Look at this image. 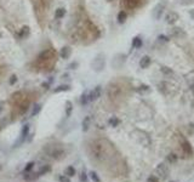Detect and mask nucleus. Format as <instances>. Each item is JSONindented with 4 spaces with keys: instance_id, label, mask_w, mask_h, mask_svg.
I'll use <instances>...</instances> for the list:
<instances>
[{
    "instance_id": "nucleus-1",
    "label": "nucleus",
    "mask_w": 194,
    "mask_h": 182,
    "mask_svg": "<svg viewBox=\"0 0 194 182\" xmlns=\"http://www.w3.org/2000/svg\"><path fill=\"white\" fill-rule=\"evenodd\" d=\"M45 153L51 157V158H54L56 160H61L62 158L66 157V151L63 148V146L61 143H51V144H47L46 147L44 148Z\"/></svg>"
},
{
    "instance_id": "nucleus-2",
    "label": "nucleus",
    "mask_w": 194,
    "mask_h": 182,
    "mask_svg": "<svg viewBox=\"0 0 194 182\" xmlns=\"http://www.w3.org/2000/svg\"><path fill=\"white\" fill-rule=\"evenodd\" d=\"M180 146H181V149H182V152L184 153V155H187V157H193L194 151H193L192 144H190L189 141H188L187 138H184L183 136L180 137Z\"/></svg>"
},
{
    "instance_id": "nucleus-3",
    "label": "nucleus",
    "mask_w": 194,
    "mask_h": 182,
    "mask_svg": "<svg viewBox=\"0 0 194 182\" xmlns=\"http://www.w3.org/2000/svg\"><path fill=\"white\" fill-rule=\"evenodd\" d=\"M28 135H29V125H28V124H26V125L22 127V130H21V135H20L18 140H17V141L15 142L13 147H20V144H22L23 142H26V140H27Z\"/></svg>"
},
{
    "instance_id": "nucleus-4",
    "label": "nucleus",
    "mask_w": 194,
    "mask_h": 182,
    "mask_svg": "<svg viewBox=\"0 0 194 182\" xmlns=\"http://www.w3.org/2000/svg\"><path fill=\"white\" fill-rule=\"evenodd\" d=\"M179 18H180V16H179L177 12H169L165 16V22L169 23V24H175L179 21Z\"/></svg>"
},
{
    "instance_id": "nucleus-5",
    "label": "nucleus",
    "mask_w": 194,
    "mask_h": 182,
    "mask_svg": "<svg viewBox=\"0 0 194 182\" xmlns=\"http://www.w3.org/2000/svg\"><path fill=\"white\" fill-rule=\"evenodd\" d=\"M101 94H102V89L101 86H96L92 91H90V94H89V101H95L97 100L98 97H101Z\"/></svg>"
},
{
    "instance_id": "nucleus-6",
    "label": "nucleus",
    "mask_w": 194,
    "mask_h": 182,
    "mask_svg": "<svg viewBox=\"0 0 194 182\" xmlns=\"http://www.w3.org/2000/svg\"><path fill=\"white\" fill-rule=\"evenodd\" d=\"M164 9H165V5H164V4H162V3H160V4H158V5L154 7V12H153V16L155 17V20H159V18L162 17Z\"/></svg>"
},
{
    "instance_id": "nucleus-7",
    "label": "nucleus",
    "mask_w": 194,
    "mask_h": 182,
    "mask_svg": "<svg viewBox=\"0 0 194 182\" xmlns=\"http://www.w3.org/2000/svg\"><path fill=\"white\" fill-rule=\"evenodd\" d=\"M70 53H72V49H70L69 46H64V47H62V50H61V52H60L61 57H62V58H64V60L69 58Z\"/></svg>"
},
{
    "instance_id": "nucleus-8",
    "label": "nucleus",
    "mask_w": 194,
    "mask_h": 182,
    "mask_svg": "<svg viewBox=\"0 0 194 182\" xmlns=\"http://www.w3.org/2000/svg\"><path fill=\"white\" fill-rule=\"evenodd\" d=\"M150 62H152V60L149 56H143L139 61V67L141 68H148L150 66Z\"/></svg>"
},
{
    "instance_id": "nucleus-9",
    "label": "nucleus",
    "mask_w": 194,
    "mask_h": 182,
    "mask_svg": "<svg viewBox=\"0 0 194 182\" xmlns=\"http://www.w3.org/2000/svg\"><path fill=\"white\" fill-rule=\"evenodd\" d=\"M156 171L158 172H160L162 174V177H167V175H169V169L167 168H165V165L164 164H160L159 166H158V169H156Z\"/></svg>"
},
{
    "instance_id": "nucleus-10",
    "label": "nucleus",
    "mask_w": 194,
    "mask_h": 182,
    "mask_svg": "<svg viewBox=\"0 0 194 182\" xmlns=\"http://www.w3.org/2000/svg\"><path fill=\"white\" fill-rule=\"evenodd\" d=\"M139 3V0H124V4L129 9H135Z\"/></svg>"
},
{
    "instance_id": "nucleus-11",
    "label": "nucleus",
    "mask_w": 194,
    "mask_h": 182,
    "mask_svg": "<svg viewBox=\"0 0 194 182\" xmlns=\"http://www.w3.org/2000/svg\"><path fill=\"white\" fill-rule=\"evenodd\" d=\"M24 180H27V181H33V180H35V178H38L39 177V175H38V172H24Z\"/></svg>"
},
{
    "instance_id": "nucleus-12",
    "label": "nucleus",
    "mask_w": 194,
    "mask_h": 182,
    "mask_svg": "<svg viewBox=\"0 0 194 182\" xmlns=\"http://www.w3.org/2000/svg\"><path fill=\"white\" fill-rule=\"evenodd\" d=\"M64 174H66V176H68V177H73V176L77 174V171H75L74 166L69 165V166H67V168H66V170H64Z\"/></svg>"
},
{
    "instance_id": "nucleus-13",
    "label": "nucleus",
    "mask_w": 194,
    "mask_h": 182,
    "mask_svg": "<svg viewBox=\"0 0 194 182\" xmlns=\"http://www.w3.org/2000/svg\"><path fill=\"white\" fill-rule=\"evenodd\" d=\"M72 112H73V104L70 101H67L66 102V117H70L72 115Z\"/></svg>"
},
{
    "instance_id": "nucleus-14",
    "label": "nucleus",
    "mask_w": 194,
    "mask_h": 182,
    "mask_svg": "<svg viewBox=\"0 0 194 182\" xmlns=\"http://www.w3.org/2000/svg\"><path fill=\"white\" fill-rule=\"evenodd\" d=\"M126 18H128V13L125 11H120L118 13V22L119 23H124L126 21Z\"/></svg>"
},
{
    "instance_id": "nucleus-15",
    "label": "nucleus",
    "mask_w": 194,
    "mask_h": 182,
    "mask_svg": "<svg viewBox=\"0 0 194 182\" xmlns=\"http://www.w3.org/2000/svg\"><path fill=\"white\" fill-rule=\"evenodd\" d=\"M142 46V39L139 38V36H136V38L132 39V47L135 49H139Z\"/></svg>"
},
{
    "instance_id": "nucleus-16",
    "label": "nucleus",
    "mask_w": 194,
    "mask_h": 182,
    "mask_svg": "<svg viewBox=\"0 0 194 182\" xmlns=\"http://www.w3.org/2000/svg\"><path fill=\"white\" fill-rule=\"evenodd\" d=\"M90 117H85L84 120H83V131H87V129H89V126H90Z\"/></svg>"
},
{
    "instance_id": "nucleus-17",
    "label": "nucleus",
    "mask_w": 194,
    "mask_h": 182,
    "mask_svg": "<svg viewBox=\"0 0 194 182\" xmlns=\"http://www.w3.org/2000/svg\"><path fill=\"white\" fill-rule=\"evenodd\" d=\"M89 102H90V101H89V94H87V92H84V94L81 95V98H80V104H81V106H86Z\"/></svg>"
},
{
    "instance_id": "nucleus-18",
    "label": "nucleus",
    "mask_w": 194,
    "mask_h": 182,
    "mask_svg": "<svg viewBox=\"0 0 194 182\" xmlns=\"http://www.w3.org/2000/svg\"><path fill=\"white\" fill-rule=\"evenodd\" d=\"M51 171V166L50 165H44V166H41V169L38 171V175L39 176H43V175H45V174H47V172H50Z\"/></svg>"
},
{
    "instance_id": "nucleus-19",
    "label": "nucleus",
    "mask_w": 194,
    "mask_h": 182,
    "mask_svg": "<svg viewBox=\"0 0 194 182\" xmlns=\"http://www.w3.org/2000/svg\"><path fill=\"white\" fill-rule=\"evenodd\" d=\"M69 89H70L69 85H60L58 87L54 89V92H55V94H58V92H62V91H68Z\"/></svg>"
},
{
    "instance_id": "nucleus-20",
    "label": "nucleus",
    "mask_w": 194,
    "mask_h": 182,
    "mask_svg": "<svg viewBox=\"0 0 194 182\" xmlns=\"http://www.w3.org/2000/svg\"><path fill=\"white\" fill-rule=\"evenodd\" d=\"M64 15H66V10H64L63 7L57 9V10H56V12H55L56 18H62V17H64Z\"/></svg>"
},
{
    "instance_id": "nucleus-21",
    "label": "nucleus",
    "mask_w": 194,
    "mask_h": 182,
    "mask_svg": "<svg viewBox=\"0 0 194 182\" xmlns=\"http://www.w3.org/2000/svg\"><path fill=\"white\" fill-rule=\"evenodd\" d=\"M40 111H41V104H35L33 111H32V117H35L37 114H39Z\"/></svg>"
},
{
    "instance_id": "nucleus-22",
    "label": "nucleus",
    "mask_w": 194,
    "mask_h": 182,
    "mask_svg": "<svg viewBox=\"0 0 194 182\" xmlns=\"http://www.w3.org/2000/svg\"><path fill=\"white\" fill-rule=\"evenodd\" d=\"M108 123H109V125H111V126L117 127V126L120 124V120H119L117 117H113V118H111V119H109V121H108Z\"/></svg>"
},
{
    "instance_id": "nucleus-23",
    "label": "nucleus",
    "mask_w": 194,
    "mask_h": 182,
    "mask_svg": "<svg viewBox=\"0 0 194 182\" xmlns=\"http://www.w3.org/2000/svg\"><path fill=\"white\" fill-rule=\"evenodd\" d=\"M172 35H175V36H182V35H184V33L181 30V28L175 27V28L172 29Z\"/></svg>"
},
{
    "instance_id": "nucleus-24",
    "label": "nucleus",
    "mask_w": 194,
    "mask_h": 182,
    "mask_svg": "<svg viewBox=\"0 0 194 182\" xmlns=\"http://www.w3.org/2000/svg\"><path fill=\"white\" fill-rule=\"evenodd\" d=\"M90 177L94 182H101V178L98 177V175L95 172V171H90Z\"/></svg>"
},
{
    "instance_id": "nucleus-25",
    "label": "nucleus",
    "mask_w": 194,
    "mask_h": 182,
    "mask_svg": "<svg viewBox=\"0 0 194 182\" xmlns=\"http://www.w3.org/2000/svg\"><path fill=\"white\" fill-rule=\"evenodd\" d=\"M34 165H35V163L34 161H29L28 164H27V165H26V168H24V171L23 172H29L33 168H34Z\"/></svg>"
},
{
    "instance_id": "nucleus-26",
    "label": "nucleus",
    "mask_w": 194,
    "mask_h": 182,
    "mask_svg": "<svg viewBox=\"0 0 194 182\" xmlns=\"http://www.w3.org/2000/svg\"><path fill=\"white\" fill-rule=\"evenodd\" d=\"M162 72L164 73L165 75H172V74H173L172 69H170L169 67H163V68H162Z\"/></svg>"
},
{
    "instance_id": "nucleus-27",
    "label": "nucleus",
    "mask_w": 194,
    "mask_h": 182,
    "mask_svg": "<svg viewBox=\"0 0 194 182\" xmlns=\"http://www.w3.org/2000/svg\"><path fill=\"white\" fill-rule=\"evenodd\" d=\"M167 160L172 164V163H175L176 160H177V157H176V154H173V153H170V154L167 155Z\"/></svg>"
},
{
    "instance_id": "nucleus-28",
    "label": "nucleus",
    "mask_w": 194,
    "mask_h": 182,
    "mask_svg": "<svg viewBox=\"0 0 194 182\" xmlns=\"http://www.w3.org/2000/svg\"><path fill=\"white\" fill-rule=\"evenodd\" d=\"M58 181H60V182H72V181L69 180L68 176H64V175H61V176L58 177Z\"/></svg>"
},
{
    "instance_id": "nucleus-29",
    "label": "nucleus",
    "mask_w": 194,
    "mask_h": 182,
    "mask_svg": "<svg viewBox=\"0 0 194 182\" xmlns=\"http://www.w3.org/2000/svg\"><path fill=\"white\" fill-rule=\"evenodd\" d=\"M79 177H80V181H81V182H86V181H87V175H86L85 171H81Z\"/></svg>"
},
{
    "instance_id": "nucleus-30",
    "label": "nucleus",
    "mask_w": 194,
    "mask_h": 182,
    "mask_svg": "<svg viewBox=\"0 0 194 182\" xmlns=\"http://www.w3.org/2000/svg\"><path fill=\"white\" fill-rule=\"evenodd\" d=\"M28 33H29V28H28V27H23V28H22V32H21V34H20V36H21V38H23V36L27 35Z\"/></svg>"
},
{
    "instance_id": "nucleus-31",
    "label": "nucleus",
    "mask_w": 194,
    "mask_h": 182,
    "mask_svg": "<svg viewBox=\"0 0 194 182\" xmlns=\"http://www.w3.org/2000/svg\"><path fill=\"white\" fill-rule=\"evenodd\" d=\"M147 182H159V178L155 177L154 175H152V176H149V177L147 178Z\"/></svg>"
},
{
    "instance_id": "nucleus-32",
    "label": "nucleus",
    "mask_w": 194,
    "mask_h": 182,
    "mask_svg": "<svg viewBox=\"0 0 194 182\" xmlns=\"http://www.w3.org/2000/svg\"><path fill=\"white\" fill-rule=\"evenodd\" d=\"M16 81H17V77H16V75H12V77H11V79H10V84H11V85H13Z\"/></svg>"
},
{
    "instance_id": "nucleus-33",
    "label": "nucleus",
    "mask_w": 194,
    "mask_h": 182,
    "mask_svg": "<svg viewBox=\"0 0 194 182\" xmlns=\"http://www.w3.org/2000/svg\"><path fill=\"white\" fill-rule=\"evenodd\" d=\"M159 40L160 41H167V36H164V35H159Z\"/></svg>"
},
{
    "instance_id": "nucleus-34",
    "label": "nucleus",
    "mask_w": 194,
    "mask_h": 182,
    "mask_svg": "<svg viewBox=\"0 0 194 182\" xmlns=\"http://www.w3.org/2000/svg\"><path fill=\"white\" fill-rule=\"evenodd\" d=\"M69 67H70V69H75V67H78V63H77V62H75V63H72Z\"/></svg>"
},
{
    "instance_id": "nucleus-35",
    "label": "nucleus",
    "mask_w": 194,
    "mask_h": 182,
    "mask_svg": "<svg viewBox=\"0 0 194 182\" xmlns=\"http://www.w3.org/2000/svg\"><path fill=\"white\" fill-rule=\"evenodd\" d=\"M190 17H192L193 20H194V11H190Z\"/></svg>"
},
{
    "instance_id": "nucleus-36",
    "label": "nucleus",
    "mask_w": 194,
    "mask_h": 182,
    "mask_svg": "<svg viewBox=\"0 0 194 182\" xmlns=\"http://www.w3.org/2000/svg\"><path fill=\"white\" fill-rule=\"evenodd\" d=\"M0 38H1V33H0Z\"/></svg>"
},
{
    "instance_id": "nucleus-37",
    "label": "nucleus",
    "mask_w": 194,
    "mask_h": 182,
    "mask_svg": "<svg viewBox=\"0 0 194 182\" xmlns=\"http://www.w3.org/2000/svg\"><path fill=\"white\" fill-rule=\"evenodd\" d=\"M170 182H173V181H170Z\"/></svg>"
},
{
    "instance_id": "nucleus-38",
    "label": "nucleus",
    "mask_w": 194,
    "mask_h": 182,
    "mask_svg": "<svg viewBox=\"0 0 194 182\" xmlns=\"http://www.w3.org/2000/svg\"><path fill=\"white\" fill-rule=\"evenodd\" d=\"M0 168H1V166H0Z\"/></svg>"
}]
</instances>
